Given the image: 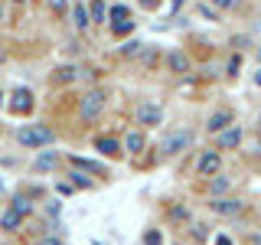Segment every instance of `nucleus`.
<instances>
[{
    "instance_id": "obj_1",
    "label": "nucleus",
    "mask_w": 261,
    "mask_h": 245,
    "mask_svg": "<svg viewBox=\"0 0 261 245\" xmlns=\"http://www.w3.org/2000/svg\"><path fill=\"white\" fill-rule=\"evenodd\" d=\"M53 141H56V134L46 125H27V128L16 131V144H23V147H43Z\"/></svg>"
},
{
    "instance_id": "obj_2",
    "label": "nucleus",
    "mask_w": 261,
    "mask_h": 245,
    "mask_svg": "<svg viewBox=\"0 0 261 245\" xmlns=\"http://www.w3.org/2000/svg\"><path fill=\"white\" fill-rule=\"evenodd\" d=\"M101 111H105V92H88L85 98H82L79 114H82V121H85V125H92Z\"/></svg>"
},
{
    "instance_id": "obj_3",
    "label": "nucleus",
    "mask_w": 261,
    "mask_h": 245,
    "mask_svg": "<svg viewBox=\"0 0 261 245\" xmlns=\"http://www.w3.org/2000/svg\"><path fill=\"white\" fill-rule=\"evenodd\" d=\"M193 144V131H173V134L163 141V154H183Z\"/></svg>"
},
{
    "instance_id": "obj_4",
    "label": "nucleus",
    "mask_w": 261,
    "mask_h": 245,
    "mask_svg": "<svg viewBox=\"0 0 261 245\" xmlns=\"http://www.w3.org/2000/svg\"><path fill=\"white\" fill-rule=\"evenodd\" d=\"M160 118H163V108H160V105H153V102H144L141 108H137V121L147 125V128H157Z\"/></svg>"
},
{
    "instance_id": "obj_5",
    "label": "nucleus",
    "mask_w": 261,
    "mask_h": 245,
    "mask_svg": "<svg viewBox=\"0 0 261 245\" xmlns=\"http://www.w3.org/2000/svg\"><path fill=\"white\" fill-rule=\"evenodd\" d=\"M10 111H13V114H30V111H33V95H30V88H16V92H13Z\"/></svg>"
},
{
    "instance_id": "obj_6",
    "label": "nucleus",
    "mask_w": 261,
    "mask_h": 245,
    "mask_svg": "<svg viewBox=\"0 0 261 245\" xmlns=\"http://www.w3.org/2000/svg\"><path fill=\"white\" fill-rule=\"evenodd\" d=\"M235 125V118H232V111H216V114H209V134H222L225 128H232Z\"/></svg>"
},
{
    "instance_id": "obj_7",
    "label": "nucleus",
    "mask_w": 261,
    "mask_h": 245,
    "mask_svg": "<svg viewBox=\"0 0 261 245\" xmlns=\"http://www.w3.org/2000/svg\"><path fill=\"white\" fill-rule=\"evenodd\" d=\"M209 209L219 212V216H239V212H242V203L239 200H212Z\"/></svg>"
},
{
    "instance_id": "obj_8",
    "label": "nucleus",
    "mask_w": 261,
    "mask_h": 245,
    "mask_svg": "<svg viewBox=\"0 0 261 245\" xmlns=\"http://www.w3.org/2000/svg\"><path fill=\"white\" fill-rule=\"evenodd\" d=\"M219 163H222V160H219V154L216 151H206L199 157V177H212L219 170Z\"/></svg>"
},
{
    "instance_id": "obj_9",
    "label": "nucleus",
    "mask_w": 261,
    "mask_h": 245,
    "mask_svg": "<svg viewBox=\"0 0 261 245\" xmlns=\"http://www.w3.org/2000/svg\"><path fill=\"white\" fill-rule=\"evenodd\" d=\"M239 141H242V128L239 125H232V128H225L222 134H219V147H239Z\"/></svg>"
},
{
    "instance_id": "obj_10",
    "label": "nucleus",
    "mask_w": 261,
    "mask_h": 245,
    "mask_svg": "<svg viewBox=\"0 0 261 245\" xmlns=\"http://www.w3.org/2000/svg\"><path fill=\"white\" fill-rule=\"evenodd\" d=\"M20 226H23V216H20L16 209H7L4 219H0V229H4V232H16Z\"/></svg>"
},
{
    "instance_id": "obj_11",
    "label": "nucleus",
    "mask_w": 261,
    "mask_h": 245,
    "mask_svg": "<svg viewBox=\"0 0 261 245\" xmlns=\"http://www.w3.org/2000/svg\"><path fill=\"white\" fill-rule=\"evenodd\" d=\"M95 147H98L101 154H108V157H118V154H121V144L114 141V137H98Z\"/></svg>"
},
{
    "instance_id": "obj_12",
    "label": "nucleus",
    "mask_w": 261,
    "mask_h": 245,
    "mask_svg": "<svg viewBox=\"0 0 261 245\" xmlns=\"http://www.w3.org/2000/svg\"><path fill=\"white\" fill-rule=\"evenodd\" d=\"M72 167H79V170H88V174H105V177H108V170H105L101 163H95V160H82V157H72Z\"/></svg>"
},
{
    "instance_id": "obj_13",
    "label": "nucleus",
    "mask_w": 261,
    "mask_h": 245,
    "mask_svg": "<svg viewBox=\"0 0 261 245\" xmlns=\"http://www.w3.org/2000/svg\"><path fill=\"white\" fill-rule=\"evenodd\" d=\"M124 147H127L130 154H141V151H144V134H141V131H130L127 141H124Z\"/></svg>"
},
{
    "instance_id": "obj_14",
    "label": "nucleus",
    "mask_w": 261,
    "mask_h": 245,
    "mask_svg": "<svg viewBox=\"0 0 261 245\" xmlns=\"http://www.w3.org/2000/svg\"><path fill=\"white\" fill-rule=\"evenodd\" d=\"M72 16H75V27H79V30H88V23H92V20H88V7H85V4H75Z\"/></svg>"
},
{
    "instance_id": "obj_15",
    "label": "nucleus",
    "mask_w": 261,
    "mask_h": 245,
    "mask_svg": "<svg viewBox=\"0 0 261 245\" xmlns=\"http://www.w3.org/2000/svg\"><path fill=\"white\" fill-rule=\"evenodd\" d=\"M105 4L101 0H92V4H88V20H95V23H105Z\"/></svg>"
},
{
    "instance_id": "obj_16",
    "label": "nucleus",
    "mask_w": 261,
    "mask_h": 245,
    "mask_svg": "<svg viewBox=\"0 0 261 245\" xmlns=\"http://www.w3.org/2000/svg\"><path fill=\"white\" fill-rule=\"evenodd\" d=\"M170 69H173V72H186V69H190V59H186L183 53H170Z\"/></svg>"
},
{
    "instance_id": "obj_17",
    "label": "nucleus",
    "mask_w": 261,
    "mask_h": 245,
    "mask_svg": "<svg viewBox=\"0 0 261 245\" xmlns=\"http://www.w3.org/2000/svg\"><path fill=\"white\" fill-rule=\"evenodd\" d=\"M33 167H36V170H53V167H56V154H53V151L39 154V157H36V163H33Z\"/></svg>"
},
{
    "instance_id": "obj_18",
    "label": "nucleus",
    "mask_w": 261,
    "mask_h": 245,
    "mask_svg": "<svg viewBox=\"0 0 261 245\" xmlns=\"http://www.w3.org/2000/svg\"><path fill=\"white\" fill-rule=\"evenodd\" d=\"M228 186H232V180H228V177H216V180L209 183V193H212V196H219V193H225Z\"/></svg>"
},
{
    "instance_id": "obj_19",
    "label": "nucleus",
    "mask_w": 261,
    "mask_h": 245,
    "mask_svg": "<svg viewBox=\"0 0 261 245\" xmlns=\"http://www.w3.org/2000/svg\"><path fill=\"white\" fill-rule=\"evenodd\" d=\"M10 209H16V212H20V216H27V212H30L33 206H30V200H27V196H16V200H13V206H10Z\"/></svg>"
},
{
    "instance_id": "obj_20",
    "label": "nucleus",
    "mask_w": 261,
    "mask_h": 245,
    "mask_svg": "<svg viewBox=\"0 0 261 245\" xmlns=\"http://www.w3.org/2000/svg\"><path fill=\"white\" fill-rule=\"evenodd\" d=\"M111 20H114V23H121V20H127V7H124V4H118V7H111Z\"/></svg>"
},
{
    "instance_id": "obj_21",
    "label": "nucleus",
    "mask_w": 261,
    "mask_h": 245,
    "mask_svg": "<svg viewBox=\"0 0 261 245\" xmlns=\"http://www.w3.org/2000/svg\"><path fill=\"white\" fill-rule=\"evenodd\" d=\"M141 46H144V43L130 39V43H124V46H121V53H124V56H137V53H141Z\"/></svg>"
},
{
    "instance_id": "obj_22",
    "label": "nucleus",
    "mask_w": 261,
    "mask_h": 245,
    "mask_svg": "<svg viewBox=\"0 0 261 245\" xmlns=\"http://www.w3.org/2000/svg\"><path fill=\"white\" fill-rule=\"evenodd\" d=\"M144 245H163V235L157 232V229H150V232L144 235Z\"/></svg>"
},
{
    "instance_id": "obj_23",
    "label": "nucleus",
    "mask_w": 261,
    "mask_h": 245,
    "mask_svg": "<svg viewBox=\"0 0 261 245\" xmlns=\"http://www.w3.org/2000/svg\"><path fill=\"white\" fill-rule=\"evenodd\" d=\"M134 30V20H121V23H114V33L118 36H124V33H130Z\"/></svg>"
},
{
    "instance_id": "obj_24",
    "label": "nucleus",
    "mask_w": 261,
    "mask_h": 245,
    "mask_svg": "<svg viewBox=\"0 0 261 245\" xmlns=\"http://www.w3.org/2000/svg\"><path fill=\"white\" fill-rule=\"evenodd\" d=\"M72 183L82 186V190H88V186H92V180H88V177H82V174H72Z\"/></svg>"
},
{
    "instance_id": "obj_25",
    "label": "nucleus",
    "mask_w": 261,
    "mask_h": 245,
    "mask_svg": "<svg viewBox=\"0 0 261 245\" xmlns=\"http://www.w3.org/2000/svg\"><path fill=\"white\" fill-rule=\"evenodd\" d=\"M239 65H242V56H232L228 59V76H239Z\"/></svg>"
},
{
    "instance_id": "obj_26",
    "label": "nucleus",
    "mask_w": 261,
    "mask_h": 245,
    "mask_svg": "<svg viewBox=\"0 0 261 245\" xmlns=\"http://www.w3.org/2000/svg\"><path fill=\"white\" fill-rule=\"evenodd\" d=\"M49 7H53V13H56V16H62V13H65V0H49Z\"/></svg>"
},
{
    "instance_id": "obj_27",
    "label": "nucleus",
    "mask_w": 261,
    "mask_h": 245,
    "mask_svg": "<svg viewBox=\"0 0 261 245\" xmlns=\"http://www.w3.org/2000/svg\"><path fill=\"white\" fill-rule=\"evenodd\" d=\"M56 79H59V82H72V79H75V69H59Z\"/></svg>"
},
{
    "instance_id": "obj_28",
    "label": "nucleus",
    "mask_w": 261,
    "mask_h": 245,
    "mask_svg": "<svg viewBox=\"0 0 261 245\" xmlns=\"http://www.w3.org/2000/svg\"><path fill=\"white\" fill-rule=\"evenodd\" d=\"M199 13H202V16H209V20H219V13H216V10H209V4H202V7H199Z\"/></svg>"
},
{
    "instance_id": "obj_29",
    "label": "nucleus",
    "mask_w": 261,
    "mask_h": 245,
    "mask_svg": "<svg viewBox=\"0 0 261 245\" xmlns=\"http://www.w3.org/2000/svg\"><path fill=\"white\" fill-rule=\"evenodd\" d=\"M36 245H62V242H59V239H53V235H46V239H39Z\"/></svg>"
},
{
    "instance_id": "obj_30",
    "label": "nucleus",
    "mask_w": 261,
    "mask_h": 245,
    "mask_svg": "<svg viewBox=\"0 0 261 245\" xmlns=\"http://www.w3.org/2000/svg\"><path fill=\"white\" fill-rule=\"evenodd\" d=\"M212 4H216V7H235L239 0H212Z\"/></svg>"
},
{
    "instance_id": "obj_31",
    "label": "nucleus",
    "mask_w": 261,
    "mask_h": 245,
    "mask_svg": "<svg viewBox=\"0 0 261 245\" xmlns=\"http://www.w3.org/2000/svg\"><path fill=\"white\" fill-rule=\"evenodd\" d=\"M141 7H147V10H153V7H160V0H141Z\"/></svg>"
},
{
    "instance_id": "obj_32",
    "label": "nucleus",
    "mask_w": 261,
    "mask_h": 245,
    "mask_svg": "<svg viewBox=\"0 0 261 245\" xmlns=\"http://www.w3.org/2000/svg\"><path fill=\"white\" fill-rule=\"evenodd\" d=\"M216 245H232V242H228L225 235H219V239H216Z\"/></svg>"
},
{
    "instance_id": "obj_33",
    "label": "nucleus",
    "mask_w": 261,
    "mask_h": 245,
    "mask_svg": "<svg viewBox=\"0 0 261 245\" xmlns=\"http://www.w3.org/2000/svg\"><path fill=\"white\" fill-rule=\"evenodd\" d=\"M251 242H255V245H261V232H258V235H255V239H251Z\"/></svg>"
},
{
    "instance_id": "obj_34",
    "label": "nucleus",
    "mask_w": 261,
    "mask_h": 245,
    "mask_svg": "<svg viewBox=\"0 0 261 245\" xmlns=\"http://www.w3.org/2000/svg\"><path fill=\"white\" fill-rule=\"evenodd\" d=\"M255 85H261V72H258V76H255Z\"/></svg>"
},
{
    "instance_id": "obj_35",
    "label": "nucleus",
    "mask_w": 261,
    "mask_h": 245,
    "mask_svg": "<svg viewBox=\"0 0 261 245\" xmlns=\"http://www.w3.org/2000/svg\"><path fill=\"white\" fill-rule=\"evenodd\" d=\"M258 154H261V141H258Z\"/></svg>"
},
{
    "instance_id": "obj_36",
    "label": "nucleus",
    "mask_w": 261,
    "mask_h": 245,
    "mask_svg": "<svg viewBox=\"0 0 261 245\" xmlns=\"http://www.w3.org/2000/svg\"><path fill=\"white\" fill-rule=\"evenodd\" d=\"M0 190H4V183H0Z\"/></svg>"
},
{
    "instance_id": "obj_37",
    "label": "nucleus",
    "mask_w": 261,
    "mask_h": 245,
    "mask_svg": "<svg viewBox=\"0 0 261 245\" xmlns=\"http://www.w3.org/2000/svg\"><path fill=\"white\" fill-rule=\"evenodd\" d=\"M16 4H20V0H16Z\"/></svg>"
},
{
    "instance_id": "obj_38",
    "label": "nucleus",
    "mask_w": 261,
    "mask_h": 245,
    "mask_svg": "<svg viewBox=\"0 0 261 245\" xmlns=\"http://www.w3.org/2000/svg\"><path fill=\"white\" fill-rule=\"evenodd\" d=\"M0 98H4V95H0Z\"/></svg>"
}]
</instances>
